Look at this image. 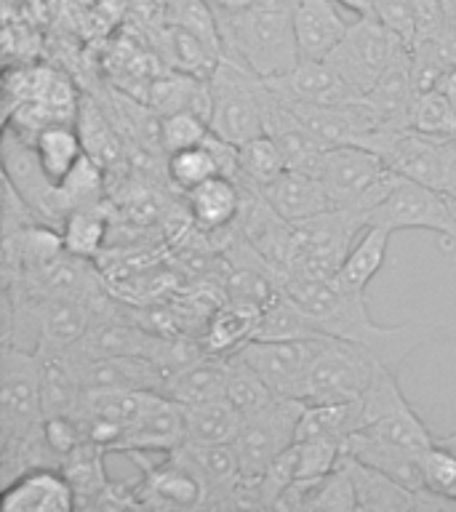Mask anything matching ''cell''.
I'll return each mask as SVG.
<instances>
[{
    "instance_id": "1",
    "label": "cell",
    "mask_w": 456,
    "mask_h": 512,
    "mask_svg": "<svg viewBox=\"0 0 456 512\" xmlns=\"http://www.w3.org/2000/svg\"><path fill=\"white\" fill-rule=\"evenodd\" d=\"M283 294L318 326L323 336L347 339L363 344L382 360L384 366L398 371L414 350L430 342L440 323H403V326H382L371 318L366 307V291H352L334 278H304L288 275L280 283Z\"/></svg>"
},
{
    "instance_id": "2",
    "label": "cell",
    "mask_w": 456,
    "mask_h": 512,
    "mask_svg": "<svg viewBox=\"0 0 456 512\" xmlns=\"http://www.w3.org/2000/svg\"><path fill=\"white\" fill-rule=\"evenodd\" d=\"M299 0H256L243 14L216 16L222 56L259 78H275L299 64L294 11Z\"/></svg>"
},
{
    "instance_id": "3",
    "label": "cell",
    "mask_w": 456,
    "mask_h": 512,
    "mask_svg": "<svg viewBox=\"0 0 456 512\" xmlns=\"http://www.w3.org/2000/svg\"><path fill=\"white\" fill-rule=\"evenodd\" d=\"M318 179L326 187L334 208H347L368 219L398 184L400 174L387 168V163L368 147L339 144L323 152Z\"/></svg>"
},
{
    "instance_id": "4",
    "label": "cell",
    "mask_w": 456,
    "mask_h": 512,
    "mask_svg": "<svg viewBox=\"0 0 456 512\" xmlns=\"http://www.w3.org/2000/svg\"><path fill=\"white\" fill-rule=\"evenodd\" d=\"M211 91V134L232 144H246L264 134L262 78L243 64L222 56L214 75L208 78Z\"/></svg>"
},
{
    "instance_id": "5",
    "label": "cell",
    "mask_w": 456,
    "mask_h": 512,
    "mask_svg": "<svg viewBox=\"0 0 456 512\" xmlns=\"http://www.w3.org/2000/svg\"><path fill=\"white\" fill-rule=\"evenodd\" d=\"M366 224V216L347 211V208H331L326 214H318L307 219V222L294 224L288 275L334 278L344 259H347V254H350L352 243L358 240V232Z\"/></svg>"
},
{
    "instance_id": "6",
    "label": "cell",
    "mask_w": 456,
    "mask_h": 512,
    "mask_svg": "<svg viewBox=\"0 0 456 512\" xmlns=\"http://www.w3.org/2000/svg\"><path fill=\"white\" fill-rule=\"evenodd\" d=\"M384 363L363 344L328 336L304 382V403H350L363 398Z\"/></svg>"
},
{
    "instance_id": "7",
    "label": "cell",
    "mask_w": 456,
    "mask_h": 512,
    "mask_svg": "<svg viewBox=\"0 0 456 512\" xmlns=\"http://www.w3.org/2000/svg\"><path fill=\"white\" fill-rule=\"evenodd\" d=\"M406 48L411 46L387 30L374 14H368L358 16L347 27L342 43L328 54L326 62L350 83L355 94L366 96Z\"/></svg>"
},
{
    "instance_id": "8",
    "label": "cell",
    "mask_w": 456,
    "mask_h": 512,
    "mask_svg": "<svg viewBox=\"0 0 456 512\" xmlns=\"http://www.w3.org/2000/svg\"><path fill=\"white\" fill-rule=\"evenodd\" d=\"M0 360V448H11L46 419L40 358L38 352L3 344Z\"/></svg>"
},
{
    "instance_id": "9",
    "label": "cell",
    "mask_w": 456,
    "mask_h": 512,
    "mask_svg": "<svg viewBox=\"0 0 456 512\" xmlns=\"http://www.w3.org/2000/svg\"><path fill=\"white\" fill-rule=\"evenodd\" d=\"M304 406V400L278 395L254 414L243 416L238 438L232 440L243 478H259L272 459L294 446Z\"/></svg>"
},
{
    "instance_id": "10",
    "label": "cell",
    "mask_w": 456,
    "mask_h": 512,
    "mask_svg": "<svg viewBox=\"0 0 456 512\" xmlns=\"http://www.w3.org/2000/svg\"><path fill=\"white\" fill-rule=\"evenodd\" d=\"M368 222L382 224L390 232L427 230L443 238L454 230L456 203L430 184L400 176L390 195L371 211Z\"/></svg>"
},
{
    "instance_id": "11",
    "label": "cell",
    "mask_w": 456,
    "mask_h": 512,
    "mask_svg": "<svg viewBox=\"0 0 456 512\" xmlns=\"http://www.w3.org/2000/svg\"><path fill=\"white\" fill-rule=\"evenodd\" d=\"M328 336L310 339H251L238 355L262 376L267 387L280 398H299L315 358L323 350Z\"/></svg>"
},
{
    "instance_id": "12",
    "label": "cell",
    "mask_w": 456,
    "mask_h": 512,
    "mask_svg": "<svg viewBox=\"0 0 456 512\" xmlns=\"http://www.w3.org/2000/svg\"><path fill=\"white\" fill-rule=\"evenodd\" d=\"M128 456L142 467V480H139L142 507H206V483L184 459L168 454L166 462L150 464L144 451H128Z\"/></svg>"
},
{
    "instance_id": "13",
    "label": "cell",
    "mask_w": 456,
    "mask_h": 512,
    "mask_svg": "<svg viewBox=\"0 0 456 512\" xmlns=\"http://www.w3.org/2000/svg\"><path fill=\"white\" fill-rule=\"evenodd\" d=\"M262 80L280 99H286V102L339 107V104L358 99V94L352 91L350 83L326 59H299V64L291 67L288 72H283V75Z\"/></svg>"
},
{
    "instance_id": "14",
    "label": "cell",
    "mask_w": 456,
    "mask_h": 512,
    "mask_svg": "<svg viewBox=\"0 0 456 512\" xmlns=\"http://www.w3.org/2000/svg\"><path fill=\"white\" fill-rule=\"evenodd\" d=\"M3 512H70L78 499L62 467H32L3 486Z\"/></svg>"
},
{
    "instance_id": "15",
    "label": "cell",
    "mask_w": 456,
    "mask_h": 512,
    "mask_svg": "<svg viewBox=\"0 0 456 512\" xmlns=\"http://www.w3.org/2000/svg\"><path fill=\"white\" fill-rule=\"evenodd\" d=\"M80 374H83V390L86 392H166L168 382L166 368L160 366L158 360L144 358V355H102V358H83L80 355Z\"/></svg>"
},
{
    "instance_id": "16",
    "label": "cell",
    "mask_w": 456,
    "mask_h": 512,
    "mask_svg": "<svg viewBox=\"0 0 456 512\" xmlns=\"http://www.w3.org/2000/svg\"><path fill=\"white\" fill-rule=\"evenodd\" d=\"M179 459L190 464L206 483V504L214 507H230L232 494L238 491L243 472H240L238 454L232 443H200V440H184L174 451Z\"/></svg>"
},
{
    "instance_id": "17",
    "label": "cell",
    "mask_w": 456,
    "mask_h": 512,
    "mask_svg": "<svg viewBox=\"0 0 456 512\" xmlns=\"http://www.w3.org/2000/svg\"><path fill=\"white\" fill-rule=\"evenodd\" d=\"M187 440V422H184V406L168 398L166 392H158L152 398L150 408L142 419L126 432V440L118 454L128 451H144V454H174L176 448Z\"/></svg>"
},
{
    "instance_id": "18",
    "label": "cell",
    "mask_w": 456,
    "mask_h": 512,
    "mask_svg": "<svg viewBox=\"0 0 456 512\" xmlns=\"http://www.w3.org/2000/svg\"><path fill=\"white\" fill-rule=\"evenodd\" d=\"M350 22L336 0H299L294 11V35L299 59H328L342 43Z\"/></svg>"
},
{
    "instance_id": "19",
    "label": "cell",
    "mask_w": 456,
    "mask_h": 512,
    "mask_svg": "<svg viewBox=\"0 0 456 512\" xmlns=\"http://www.w3.org/2000/svg\"><path fill=\"white\" fill-rule=\"evenodd\" d=\"M262 195L275 208V214L288 224H302L334 208L318 176L294 171V168H288L286 174H280L275 182L267 184Z\"/></svg>"
},
{
    "instance_id": "20",
    "label": "cell",
    "mask_w": 456,
    "mask_h": 512,
    "mask_svg": "<svg viewBox=\"0 0 456 512\" xmlns=\"http://www.w3.org/2000/svg\"><path fill=\"white\" fill-rule=\"evenodd\" d=\"M144 107L155 118H166L174 112H198L200 118L211 115V91L208 80H200L187 72L171 70L147 80L144 88Z\"/></svg>"
},
{
    "instance_id": "21",
    "label": "cell",
    "mask_w": 456,
    "mask_h": 512,
    "mask_svg": "<svg viewBox=\"0 0 456 512\" xmlns=\"http://www.w3.org/2000/svg\"><path fill=\"white\" fill-rule=\"evenodd\" d=\"M227 371H230V355H211L203 352L190 363H184L176 371L168 374L166 395L174 398L182 406H195V403H206V400L224 398V387H227Z\"/></svg>"
},
{
    "instance_id": "22",
    "label": "cell",
    "mask_w": 456,
    "mask_h": 512,
    "mask_svg": "<svg viewBox=\"0 0 456 512\" xmlns=\"http://www.w3.org/2000/svg\"><path fill=\"white\" fill-rule=\"evenodd\" d=\"M344 454L355 456L360 462L371 464L384 475H390L406 488L416 491L424 486L422 470H419V454L411 448H403L392 440H384L368 430L352 432L344 443Z\"/></svg>"
},
{
    "instance_id": "23",
    "label": "cell",
    "mask_w": 456,
    "mask_h": 512,
    "mask_svg": "<svg viewBox=\"0 0 456 512\" xmlns=\"http://www.w3.org/2000/svg\"><path fill=\"white\" fill-rule=\"evenodd\" d=\"M184 195H187V214L206 232H222L232 227L243 208V187L230 176H214Z\"/></svg>"
},
{
    "instance_id": "24",
    "label": "cell",
    "mask_w": 456,
    "mask_h": 512,
    "mask_svg": "<svg viewBox=\"0 0 456 512\" xmlns=\"http://www.w3.org/2000/svg\"><path fill=\"white\" fill-rule=\"evenodd\" d=\"M344 470L350 472L355 496H358V510L366 512H406L414 504V491L398 483L382 470H376L371 464L360 462L355 456L342 454L339 459Z\"/></svg>"
},
{
    "instance_id": "25",
    "label": "cell",
    "mask_w": 456,
    "mask_h": 512,
    "mask_svg": "<svg viewBox=\"0 0 456 512\" xmlns=\"http://www.w3.org/2000/svg\"><path fill=\"white\" fill-rule=\"evenodd\" d=\"M395 232H390L382 224L368 222L360 230V238L352 243L350 254L342 262L336 280L342 286L352 288V291H366L371 286V280L379 275V270L387 262V251H390V238Z\"/></svg>"
},
{
    "instance_id": "26",
    "label": "cell",
    "mask_w": 456,
    "mask_h": 512,
    "mask_svg": "<svg viewBox=\"0 0 456 512\" xmlns=\"http://www.w3.org/2000/svg\"><path fill=\"white\" fill-rule=\"evenodd\" d=\"M35 158H38L43 174L59 187L70 176V171L78 166V160L86 155L83 136L75 128V123H48L40 128V134L32 142Z\"/></svg>"
},
{
    "instance_id": "27",
    "label": "cell",
    "mask_w": 456,
    "mask_h": 512,
    "mask_svg": "<svg viewBox=\"0 0 456 512\" xmlns=\"http://www.w3.org/2000/svg\"><path fill=\"white\" fill-rule=\"evenodd\" d=\"M160 46H163V56L171 70L187 72L200 80H208L214 75L216 64L222 62V51L211 46L208 40H203L195 32L168 24L163 27L160 35Z\"/></svg>"
},
{
    "instance_id": "28",
    "label": "cell",
    "mask_w": 456,
    "mask_h": 512,
    "mask_svg": "<svg viewBox=\"0 0 456 512\" xmlns=\"http://www.w3.org/2000/svg\"><path fill=\"white\" fill-rule=\"evenodd\" d=\"M259 315L262 310L246 307V304L227 302L211 315L206 331V347L211 355H235V352L248 344L256 336V326H259Z\"/></svg>"
},
{
    "instance_id": "29",
    "label": "cell",
    "mask_w": 456,
    "mask_h": 512,
    "mask_svg": "<svg viewBox=\"0 0 456 512\" xmlns=\"http://www.w3.org/2000/svg\"><path fill=\"white\" fill-rule=\"evenodd\" d=\"M104 451L91 440H83L75 451L62 459V472L70 480L78 507H94L96 499L110 486V475L104 470Z\"/></svg>"
},
{
    "instance_id": "30",
    "label": "cell",
    "mask_w": 456,
    "mask_h": 512,
    "mask_svg": "<svg viewBox=\"0 0 456 512\" xmlns=\"http://www.w3.org/2000/svg\"><path fill=\"white\" fill-rule=\"evenodd\" d=\"M187 438L200 443H232L238 438L243 414L232 406L230 400H206L195 406H184Z\"/></svg>"
},
{
    "instance_id": "31",
    "label": "cell",
    "mask_w": 456,
    "mask_h": 512,
    "mask_svg": "<svg viewBox=\"0 0 456 512\" xmlns=\"http://www.w3.org/2000/svg\"><path fill=\"white\" fill-rule=\"evenodd\" d=\"M363 430L374 432L379 438L392 440L403 448H411V451H424L435 443V435L427 430V424L422 422V416L416 414L411 403L406 400V395H400L395 403H392L384 414H379L374 422L363 427Z\"/></svg>"
},
{
    "instance_id": "32",
    "label": "cell",
    "mask_w": 456,
    "mask_h": 512,
    "mask_svg": "<svg viewBox=\"0 0 456 512\" xmlns=\"http://www.w3.org/2000/svg\"><path fill=\"white\" fill-rule=\"evenodd\" d=\"M288 163L283 152L270 136L262 134L251 139V142L238 147V182L248 187H259L264 190L272 184L280 174H286Z\"/></svg>"
},
{
    "instance_id": "33",
    "label": "cell",
    "mask_w": 456,
    "mask_h": 512,
    "mask_svg": "<svg viewBox=\"0 0 456 512\" xmlns=\"http://www.w3.org/2000/svg\"><path fill=\"white\" fill-rule=\"evenodd\" d=\"M62 240L67 254L94 259L107 240V214L102 211V203L70 211L62 224Z\"/></svg>"
},
{
    "instance_id": "34",
    "label": "cell",
    "mask_w": 456,
    "mask_h": 512,
    "mask_svg": "<svg viewBox=\"0 0 456 512\" xmlns=\"http://www.w3.org/2000/svg\"><path fill=\"white\" fill-rule=\"evenodd\" d=\"M310 336H323L318 326L296 307L280 288L275 299L259 315L254 339H310Z\"/></svg>"
},
{
    "instance_id": "35",
    "label": "cell",
    "mask_w": 456,
    "mask_h": 512,
    "mask_svg": "<svg viewBox=\"0 0 456 512\" xmlns=\"http://www.w3.org/2000/svg\"><path fill=\"white\" fill-rule=\"evenodd\" d=\"M272 398H278V395L267 387V382H264L262 376L256 374L254 368L248 366L238 352L230 355V371H227L224 400H230L240 414L248 416V414H254V411H259V408L267 406Z\"/></svg>"
},
{
    "instance_id": "36",
    "label": "cell",
    "mask_w": 456,
    "mask_h": 512,
    "mask_svg": "<svg viewBox=\"0 0 456 512\" xmlns=\"http://www.w3.org/2000/svg\"><path fill=\"white\" fill-rule=\"evenodd\" d=\"M168 179L174 184L176 190L190 192L195 190L198 184L214 179V176H222V168H219V160H216L211 144H195V147H187V150L171 152L166 160Z\"/></svg>"
},
{
    "instance_id": "37",
    "label": "cell",
    "mask_w": 456,
    "mask_h": 512,
    "mask_svg": "<svg viewBox=\"0 0 456 512\" xmlns=\"http://www.w3.org/2000/svg\"><path fill=\"white\" fill-rule=\"evenodd\" d=\"M408 126L435 139H456V107L438 88L416 96Z\"/></svg>"
},
{
    "instance_id": "38",
    "label": "cell",
    "mask_w": 456,
    "mask_h": 512,
    "mask_svg": "<svg viewBox=\"0 0 456 512\" xmlns=\"http://www.w3.org/2000/svg\"><path fill=\"white\" fill-rule=\"evenodd\" d=\"M78 120L80 136H83V147H86L88 155L107 171V166H112V163L120 158L118 136L112 134L110 126H107V118L96 110L94 104L80 102Z\"/></svg>"
},
{
    "instance_id": "39",
    "label": "cell",
    "mask_w": 456,
    "mask_h": 512,
    "mask_svg": "<svg viewBox=\"0 0 456 512\" xmlns=\"http://www.w3.org/2000/svg\"><path fill=\"white\" fill-rule=\"evenodd\" d=\"M166 22L195 32L211 46L222 51V32H219V19L208 0H168L166 3ZM224 54V51H222Z\"/></svg>"
},
{
    "instance_id": "40",
    "label": "cell",
    "mask_w": 456,
    "mask_h": 512,
    "mask_svg": "<svg viewBox=\"0 0 456 512\" xmlns=\"http://www.w3.org/2000/svg\"><path fill=\"white\" fill-rule=\"evenodd\" d=\"M208 134H211L208 120L200 118L198 112H174V115L158 118V147L166 155L203 144Z\"/></svg>"
},
{
    "instance_id": "41",
    "label": "cell",
    "mask_w": 456,
    "mask_h": 512,
    "mask_svg": "<svg viewBox=\"0 0 456 512\" xmlns=\"http://www.w3.org/2000/svg\"><path fill=\"white\" fill-rule=\"evenodd\" d=\"M419 470H422L424 488L456 499V454L451 448L440 446L435 440L430 448L419 451Z\"/></svg>"
},
{
    "instance_id": "42",
    "label": "cell",
    "mask_w": 456,
    "mask_h": 512,
    "mask_svg": "<svg viewBox=\"0 0 456 512\" xmlns=\"http://www.w3.org/2000/svg\"><path fill=\"white\" fill-rule=\"evenodd\" d=\"M296 459H299V478H315V475H326L339 464L344 448L334 440H296Z\"/></svg>"
},
{
    "instance_id": "43",
    "label": "cell",
    "mask_w": 456,
    "mask_h": 512,
    "mask_svg": "<svg viewBox=\"0 0 456 512\" xmlns=\"http://www.w3.org/2000/svg\"><path fill=\"white\" fill-rule=\"evenodd\" d=\"M312 510L326 512H355L358 510V496H355V486H352L350 472L344 470L342 464H336L334 470L328 472L320 486V494L315 499Z\"/></svg>"
},
{
    "instance_id": "44",
    "label": "cell",
    "mask_w": 456,
    "mask_h": 512,
    "mask_svg": "<svg viewBox=\"0 0 456 512\" xmlns=\"http://www.w3.org/2000/svg\"><path fill=\"white\" fill-rule=\"evenodd\" d=\"M374 16L398 35L406 46L416 40V19L411 0H374Z\"/></svg>"
},
{
    "instance_id": "45",
    "label": "cell",
    "mask_w": 456,
    "mask_h": 512,
    "mask_svg": "<svg viewBox=\"0 0 456 512\" xmlns=\"http://www.w3.org/2000/svg\"><path fill=\"white\" fill-rule=\"evenodd\" d=\"M411 8H414L416 19V40L432 38V35H438V32H443L448 27L446 14L440 8V0H411Z\"/></svg>"
},
{
    "instance_id": "46",
    "label": "cell",
    "mask_w": 456,
    "mask_h": 512,
    "mask_svg": "<svg viewBox=\"0 0 456 512\" xmlns=\"http://www.w3.org/2000/svg\"><path fill=\"white\" fill-rule=\"evenodd\" d=\"M208 3H211V8L216 11V16H232L248 11L256 0H208Z\"/></svg>"
},
{
    "instance_id": "47",
    "label": "cell",
    "mask_w": 456,
    "mask_h": 512,
    "mask_svg": "<svg viewBox=\"0 0 456 512\" xmlns=\"http://www.w3.org/2000/svg\"><path fill=\"white\" fill-rule=\"evenodd\" d=\"M344 11H352L355 16L374 14V0H336Z\"/></svg>"
},
{
    "instance_id": "48",
    "label": "cell",
    "mask_w": 456,
    "mask_h": 512,
    "mask_svg": "<svg viewBox=\"0 0 456 512\" xmlns=\"http://www.w3.org/2000/svg\"><path fill=\"white\" fill-rule=\"evenodd\" d=\"M438 91H440V94H443V96H446L448 102H451V104H454V107H456V67H454V70H448L446 75L440 78Z\"/></svg>"
},
{
    "instance_id": "49",
    "label": "cell",
    "mask_w": 456,
    "mask_h": 512,
    "mask_svg": "<svg viewBox=\"0 0 456 512\" xmlns=\"http://www.w3.org/2000/svg\"><path fill=\"white\" fill-rule=\"evenodd\" d=\"M454 203H456V200H454ZM440 246H443V251H446L448 259H451V262H456V224H454V230L440 238Z\"/></svg>"
},
{
    "instance_id": "50",
    "label": "cell",
    "mask_w": 456,
    "mask_h": 512,
    "mask_svg": "<svg viewBox=\"0 0 456 512\" xmlns=\"http://www.w3.org/2000/svg\"><path fill=\"white\" fill-rule=\"evenodd\" d=\"M440 8H443V14H446L448 27H454L456 30V0H440Z\"/></svg>"
}]
</instances>
